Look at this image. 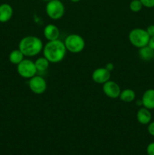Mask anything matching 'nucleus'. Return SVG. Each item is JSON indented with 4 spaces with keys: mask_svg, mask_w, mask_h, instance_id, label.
<instances>
[{
    "mask_svg": "<svg viewBox=\"0 0 154 155\" xmlns=\"http://www.w3.org/2000/svg\"><path fill=\"white\" fill-rule=\"evenodd\" d=\"M43 56L46 58L50 63L57 64L64 59L66 54V48L64 42L60 39L53 41H48L44 45Z\"/></svg>",
    "mask_w": 154,
    "mask_h": 155,
    "instance_id": "nucleus-1",
    "label": "nucleus"
},
{
    "mask_svg": "<svg viewBox=\"0 0 154 155\" xmlns=\"http://www.w3.org/2000/svg\"><path fill=\"white\" fill-rule=\"evenodd\" d=\"M43 42L39 37L27 36L21 39L18 48L26 57H34L38 55L43 49Z\"/></svg>",
    "mask_w": 154,
    "mask_h": 155,
    "instance_id": "nucleus-2",
    "label": "nucleus"
},
{
    "mask_svg": "<svg viewBox=\"0 0 154 155\" xmlns=\"http://www.w3.org/2000/svg\"><path fill=\"white\" fill-rule=\"evenodd\" d=\"M150 36L146 30L143 28H134L128 33L130 43L137 48H140L148 45Z\"/></svg>",
    "mask_w": 154,
    "mask_h": 155,
    "instance_id": "nucleus-3",
    "label": "nucleus"
},
{
    "mask_svg": "<svg viewBox=\"0 0 154 155\" xmlns=\"http://www.w3.org/2000/svg\"><path fill=\"white\" fill-rule=\"evenodd\" d=\"M64 45L66 51L73 54H78L84 50L85 42L82 36L76 33L68 35L64 40Z\"/></svg>",
    "mask_w": 154,
    "mask_h": 155,
    "instance_id": "nucleus-4",
    "label": "nucleus"
},
{
    "mask_svg": "<svg viewBox=\"0 0 154 155\" xmlns=\"http://www.w3.org/2000/svg\"><path fill=\"white\" fill-rule=\"evenodd\" d=\"M45 12L48 18L51 20L57 21L63 18L64 15L65 6L60 0H51L47 2Z\"/></svg>",
    "mask_w": 154,
    "mask_h": 155,
    "instance_id": "nucleus-5",
    "label": "nucleus"
},
{
    "mask_svg": "<svg viewBox=\"0 0 154 155\" xmlns=\"http://www.w3.org/2000/svg\"><path fill=\"white\" fill-rule=\"evenodd\" d=\"M17 71L21 77L29 80L36 75L38 72L35 65V62L30 59L25 58L17 65Z\"/></svg>",
    "mask_w": 154,
    "mask_h": 155,
    "instance_id": "nucleus-6",
    "label": "nucleus"
},
{
    "mask_svg": "<svg viewBox=\"0 0 154 155\" xmlns=\"http://www.w3.org/2000/svg\"><path fill=\"white\" fill-rule=\"evenodd\" d=\"M29 87L30 90L36 95L43 94L47 90V82L42 77L35 75L29 80Z\"/></svg>",
    "mask_w": 154,
    "mask_h": 155,
    "instance_id": "nucleus-7",
    "label": "nucleus"
},
{
    "mask_svg": "<svg viewBox=\"0 0 154 155\" xmlns=\"http://www.w3.org/2000/svg\"><path fill=\"white\" fill-rule=\"evenodd\" d=\"M121 88L117 83L113 80H108L103 84V92L110 98H118L121 93Z\"/></svg>",
    "mask_w": 154,
    "mask_h": 155,
    "instance_id": "nucleus-8",
    "label": "nucleus"
},
{
    "mask_svg": "<svg viewBox=\"0 0 154 155\" xmlns=\"http://www.w3.org/2000/svg\"><path fill=\"white\" fill-rule=\"evenodd\" d=\"M111 73L106 68H99L95 69L91 74V78L98 84H104L110 80Z\"/></svg>",
    "mask_w": 154,
    "mask_h": 155,
    "instance_id": "nucleus-9",
    "label": "nucleus"
},
{
    "mask_svg": "<svg viewBox=\"0 0 154 155\" xmlns=\"http://www.w3.org/2000/svg\"><path fill=\"white\" fill-rule=\"evenodd\" d=\"M43 35L48 41H53L56 40V39H59V37H60V30L54 24H48L44 28Z\"/></svg>",
    "mask_w": 154,
    "mask_h": 155,
    "instance_id": "nucleus-10",
    "label": "nucleus"
},
{
    "mask_svg": "<svg viewBox=\"0 0 154 155\" xmlns=\"http://www.w3.org/2000/svg\"><path fill=\"white\" fill-rule=\"evenodd\" d=\"M136 118L139 124L142 125H148L152 121V114L149 109L144 107H140L137 110Z\"/></svg>",
    "mask_w": 154,
    "mask_h": 155,
    "instance_id": "nucleus-11",
    "label": "nucleus"
},
{
    "mask_svg": "<svg viewBox=\"0 0 154 155\" xmlns=\"http://www.w3.org/2000/svg\"><path fill=\"white\" fill-rule=\"evenodd\" d=\"M141 103L143 107L153 110L154 109V89H146L143 92L141 98Z\"/></svg>",
    "mask_w": 154,
    "mask_h": 155,
    "instance_id": "nucleus-12",
    "label": "nucleus"
},
{
    "mask_svg": "<svg viewBox=\"0 0 154 155\" xmlns=\"http://www.w3.org/2000/svg\"><path fill=\"white\" fill-rule=\"evenodd\" d=\"M13 8L8 3L0 5V23H6L13 16Z\"/></svg>",
    "mask_w": 154,
    "mask_h": 155,
    "instance_id": "nucleus-13",
    "label": "nucleus"
},
{
    "mask_svg": "<svg viewBox=\"0 0 154 155\" xmlns=\"http://www.w3.org/2000/svg\"><path fill=\"white\" fill-rule=\"evenodd\" d=\"M138 54L140 59L144 61H149L154 58V50L148 45L139 48Z\"/></svg>",
    "mask_w": 154,
    "mask_h": 155,
    "instance_id": "nucleus-14",
    "label": "nucleus"
},
{
    "mask_svg": "<svg viewBox=\"0 0 154 155\" xmlns=\"http://www.w3.org/2000/svg\"><path fill=\"white\" fill-rule=\"evenodd\" d=\"M136 98V94L134 91L131 89H125L121 91L119 98L125 103L132 102Z\"/></svg>",
    "mask_w": 154,
    "mask_h": 155,
    "instance_id": "nucleus-15",
    "label": "nucleus"
},
{
    "mask_svg": "<svg viewBox=\"0 0 154 155\" xmlns=\"http://www.w3.org/2000/svg\"><path fill=\"white\" fill-rule=\"evenodd\" d=\"M24 57L25 56L21 52V50L18 48V49H14L11 51L8 56V59L11 63L13 64L18 65V64H20L24 60Z\"/></svg>",
    "mask_w": 154,
    "mask_h": 155,
    "instance_id": "nucleus-16",
    "label": "nucleus"
},
{
    "mask_svg": "<svg viewBox=\"0 0 154 155\" xmlns=\"http://www.w3.org/2000/svg\"><path fill=\"white\" fill-rule=\"evenodd\" d=\"M35 65H36V70L38 72H44L48 69L50 65V62L45 57H39L35 61Z\"/></svg>",
    "mask_w": 154,
    "mask_h": 155,
    "instance_id": "nucleus-17",
    "label": "nucleus"
},
{
    "mask_svg": "<svg viewBox=\"0 0 154 155\" xmlns=\"http://www.w3.org/2000/svg\"><path fill=\"white\" fill-rule=\"evenodd\" d=\"M143 7V5L140 0H131L129 3V9L134 13L140 12Z\"/></svg>",
    "mask_w": 154,
    "mask_h": 155,
    "instance_id": "nucleus-18",
    "label": "nucleus"
},
{
    "mask_svg": "<svg viewBox=\"0 0 154 155\" xmlns=\"http://www.w3.org/2000/svg\"><path fill=\"white\" fill-rule=\"evenodd\" d=\"M143 7L147 8H154V0H140Z\"/></svg>",
    "mask_w": 154,
    "mask_h": 155,
    "instance_id": "nucleus-19",
    "label": "nucleus"
},
{
    "mask_svg": "<svg viewBox=\"0 0 154 155\" xmlns=\"http://www.w3.org/2000/svg\"><path fill=\"white\" fill-rule=\"evenodd\" d=\"M146 151L147 155H154V142L148 144Z\"/></svg>",
    "mask_w": 154,
    "mask_h": 155,
    "instance_id": "nucleus-20",
    "label": "nucleus"
},
{
    "mask_svg": "<svg viewBox=\"0 0 154 155\" xmlns=\"http://www.w3.org/2000/svg\"><path fill=\"white\" fill-rule=\"evenodd\" d=\"M147 132L150 136L154 137V121H151L147 125Z\"/></svg>",
    "mask_w": 154,
    "mask_h": 155,
    "instance_id": "nucleus-21",
    "label": "nucleus"
},
{
    "mask_svg": "<svg viewBox=\"0 0 154 155\" xmlns=\"http://www.w3.org/2000/svg\"><path fill=\"white\" fill-rule=\"evenodd\" d=\"M146 30L150 37L151 36H154V24H151V25L148 26L147 28L146 29Z\"/></svg>",
    "mask_w": 154,
    "mask_h": 155,
    "instance_id": "nucleus-22",
    "label": "nucleus"
},
{
    "mask_svg": "<svg viewBox=\"0 0 154 155\" xmlns=\"http://www.w3.org/2000/svg\"><path fill=\"white\" fill-rule=\"evenodd\" d=\"M147 45L149 47H150L152 49L154 50V36H151V37L149 38V42H148Z\"/></svg>",
    "mask_w": 154,
    "mask_h": 155,
    "instance_id": "nucleus-23",
    "label": "nucleus"
},
{
    "mask_svg": "<svg viewBox=\"0 0 154 155\" xmlns=\"http://www.w3.org/2000/svg\"><path fill=\"white\" fill-rule=\"evenodd\" d=\"M106 68H107V69H108L110 71H111L112 70H113V68H114V66H113V64L109 63V64H107V66H106Z\"/></svg>",
    "mask_w": 154,
    "mask_h": 155,
    "instance_id": "nucleus-24",
    "label": "nucleus"
},
{
    "mask_svg": "<svg viewBox=\"0 0 154 155\" xmlns=\"http://www.w3.org/2000/svg\"><path fill=\"white\" fill-rule=\"evenodd\" d=\"M72 2H74V3H76V2H79V1H81V0H70Z\"/></svg>",
    "mask_w": 154,
    "mask_h": 155,
    "instance_id": "nucleus-25",
    "label": "nucleus"
},
{
    "mask_svg": "<svg viewBox=\"0 0 154 155\" xmlns=\"http://www.w3.org/2000/svg\"><path fill=\"white\" fill-rule=\"evenodd\" d=\"M42 1H44V2H49V1H51V0H42Z\"/></svg>",
    "mask_w": 154,
    "mask_h": 155,
    "instance_id": "nucleus-26",
    "label": "nucleus"
}]
</instances>
